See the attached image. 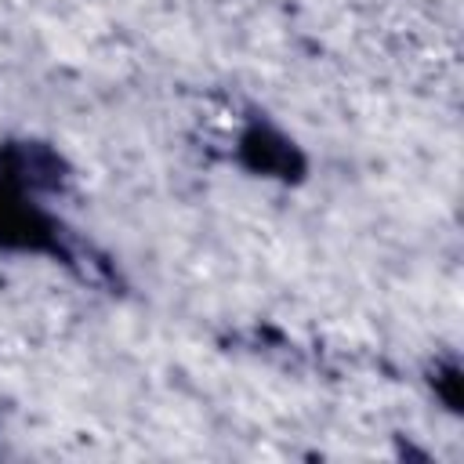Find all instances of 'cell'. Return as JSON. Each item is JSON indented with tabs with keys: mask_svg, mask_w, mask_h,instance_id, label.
Segmentation results:
<instances>
[{
	"mask_svg": "<svg viewBox=\"0 0 464 464\" xmlns=\"http://www.w3.org/2000/svg\"><path fill=\"white\" fill-rule=\"evenodd\" d=\"M0 243L18 250H58L54 225L33 210L14 181L0 174Z\"/></svg>",
	"mask_w": 464,
	"mask_h": 464,
	"instance_id": "1",
	"label": "cell"
},
{
	"mask_svg": "<svg viewBox=\"0 0 464 464\" xmlns=\"http://www.w3.org/2000/svg\"><path fill=\"white\" fill-rule=\"evenodd\" d=\"M0 174L7 181H14L22 192H51L62 185L65 178V163L62 156L51 149V145H40V141H18L4 152V163H0Z\"/></svg>",
	"mask_w": 464,
	"mask_h": 464,
	"instance_id": "2",
	"label": "cell"
},
{
	"mask_svg": "<svg viewBox=\"0 0 464 464\" xmlns=\"http://www.w3.org/2000/svg\"><path fill=\"white\" fill-rule=\"evenodd\" d=\"M239 156L250 170L257 174H268V178H297L304 170V160L301 152L294 149L290 138H283L279 130L257 123L250 127L243 138H239Z\"/></svg>",
	"mask_w": 464,
	"mask_h": 464,
	"instance_id": "3",
	"label": "cell"
}]
</instances>
